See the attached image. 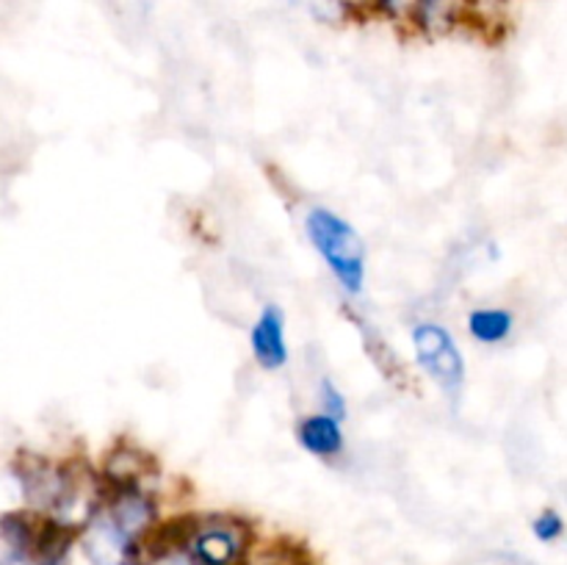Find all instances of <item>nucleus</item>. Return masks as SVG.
<instances>
[{
  "label": "nucleus",
  "instance_id": "2",
  "mask_svg": "<svg viewBox=\"0 0 567 565\" xmlns=\"http://www.w3.org/2000/svg\"><path fill=\"white\" fill-rule=\"evenodd\" d=\"M413 352L424 374L449 397H457L465 380V363L452 332L435 321H419L413 327Z\"/></svg>",
  "mask_w": 567,
  "mask_h": 565
},
{
  "label": "nucleus",
  "instance_id": "10",
  "mask_svg": "<svg viewBox=\"0 0 567 565\" xmlns=\"http://www.w3.org/2000/svg\"><path fill=\"white\" fill-rule=\"evenodd\" d=\"M532 532H535L537 541L543 543L559 541V537L565 535V518L557 510H543V513L532 521Z\"/></svg>",
  "mask_w": 567,
  "mask_h": 565
},
{
  "label": "nucleus",
  "instance_id": "13",
  "mask_svg": "<svg viewBox=\"0 0 567 565\" xmlns=\"http://www.w3.org/2000/svg\"><path fill=\"white\" fill-rule=\"evenodd\" d=\"M122 565H142V559H136V557H125V563Z\"/></svg>",
  "mask_w": 567,
  "mask_h": 565
},
{
  "label": "nucleus",
  "instance_id": "1",
  "mask_svg": "<svg viewBox=\"0 0 567 565\" xmlns=\"http://www.w3.org/2000/svg\"><path fill=\"white\" fill-rule=\"evenodd\" d=\"M308 236L332 275L349 294L363 291L365 280V247L352 225L330 208L308 210Z\"/></svg>",
  "mask_w": 567,
  "mask_h": 565
},
{
  "label": "nucleus",
  "instance_id": "3",
  "mask_svg": "<svg viewBox=\"0 0 567 565\" xmlns=\"http://www.w3.org/2000/svg\"><path fill=\"white\" fill-rule=\"evenodd\" d=\"M188 554L197 565H233L244 554V535L230 524L197 526Z\"/></svg>",
  "mask_w": 567,
  "mask_h": 565
},
{
  "label": "nucleus",
  "instance_id": "8",
  "mask_svg": "<svg viewBox=\"0 0 567 565\" xmlns=\"http://www.w3.org/2000/svg\"><path fill=\"white\" fill-rule=\"evenodd\" d=\"M37 535L39 532L28 524V518H22V515H6L3 518L6 563H17V559H25L28 554L37 552Z\"/></svg>",
  "mask_w": 567,
  "mask_h": 565
},
{
  "label": "nucleus",
  "instance_id": "7",
  "mask_svg": "<svg viewBox=\"0 0 567 565\" xmlns=\"http://www.w3.org/2000/svg\"><path fill=\"white\" fill-rule=\"evenodd\" d=\"M515 327V316L504 308H476L468 316L471 336L480 343H502Z\"/></svg>",
  "mask_w": 567,
  "mask_h": 565
},
{
  "label": "nucleus",
  "instance_id": "4",
  "mask_svg": "<svg viewBox=\"0 0 567 565\" xmlns=\"http://www.w3.org/2000/svg\"><path fill=\"white\" fill-rule=\"evenodd\" d=\"M22 487H25L28 502L44 510H64L70 507L75 487L70 476L61 469H48V465H31L22 471Z\"/></svg>",
  "mask_w": 567,
  "mask_h": 565
},
{
  "label": "nucleus",
  "instance_id": "6",
  "mask_svg": "<svg viewBox=\"0 0 567 565\" xmlns=\"http://www.w3.org/2000/svg\"><path fill=\"white\" fill-rule=\"evenodd\" d=\"M299 443H302L305 452L316 454V458H336L343 449V430L341 419L330 413L308 415V419L299 424L297 432Z\"/></svg>",
  "mask_w": 567,
  "mask_h": 565
},
{
  "label": "nucleus",
  "instance_id": "11",
  "mask_svg": "<svg viewBox=\"0 0 567 565\" xmlns=\"http://www.w3.org/2000/svg\"><path fill=\"white\" fill-rule=\"evenodd\" d=\"M321 408H324V413L336 415V419L343 421V415H347V402H343V397L338 393V388L332 386L330 380H321Z\"/></svg>",
  "mask_w": 567,
  "mask_h": 565
},
{
  "label": "nucleus",
  "instance_id": "5",
  "mask_svg": "<svg viewBox=\"0 0 567 565\" xmlns=\"http://www.w3.org/2000/svg\"><path fill=\"white\" fill-rule=\"evenodd\" d=\"M252 352L264 369L277 371L288 363L286 347V327H282V314L277 308H266L252 327Z\"/></svg>",
  "mask_w": 567,
  "mask_h": 565
},
{
  "label": "nucleus",
  "instance_id": "9",
  "mask_svg": "<svg viewBox=\"0 0 567 565\" xmlns=\"http://www.w3.org/2000/svg\"><path fill=\"white\" fill-rule=\"evenodd\" d=\"M380 3L391 17H410L424 25H430L443 11V0H380Z\"/></svg>",
  "mask_w": 567,
  "mask_h": 565
},
{
  "label": "nucleus",
  "instance_id": "12",
  "mask_svg": "<svg viewBox=\"0 0 567 565\" xmlns=\"http://www.w3.org/2000/svg\"><path fill=\"white\" fill-rule=\"evenodd\" d=\"M321 6L330 9V17H327V20H338V17L343 14V9H347V0H313L316 11H321Z\"/></svg>",
  "mask_w": 567,
  "mask_h": 565
},
{
  "label": "nucleus",
  "instance_id": "14",
  "mask_svg": "<svg viewBox=\"0 0 567 565\" xmlns=\"http://www.w3.org/2000/svg\"><path fill=\"white\" fill-rule=\"evenodd\" d=\"M39 565H61V559H39Z\"/></svg>",
  "mask_w": 567,
  "mask_h": 565
}]
</instances>
